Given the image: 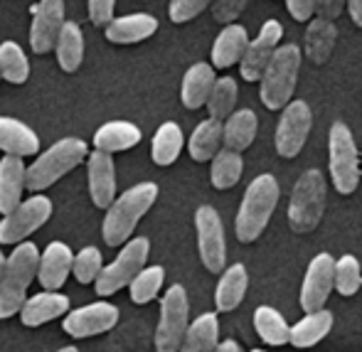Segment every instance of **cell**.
Returning a JSON list of instances; mask_svg holds the SVG:
<instances>
[{
    "label": "cell",
    "instance_id": "obj_1",
    "mask_svg": "<svg viewBox=\"0 0 362 352\" xmlns=\"http://www.w3.org/2000/svg\"><path fill=\"white\" fill-rule=\"evenodd\" d=\"M40 249L35 242H20L15 252L5 257L3 278H0V320L20 313L30 283L37 278Z\"/></svg>",
    "mask_w": 362,
    "mask_h": 352
},
{
    "label": "cell",
    "instance_id": "obj_2",
    "mask_svg": "<svg viewBox=\"0 0 362 352\" xmlns=\"http://www.w3.org/2000/svg\"><path fill=\"white\" fill-rule=\"evenodd\" d=\"M156 197H158L156 182H139V185L121 192V197H116V200L106 207L104 227H101L104 242L109 244V247H121V244L129 242L136 224H139L141 217L153 207Z\"/></svg>",
    "mask_w": 362,
    "mask_h": 352
},
{
    "label": "cell",
    "instance_id": "obj_3",
    "mask_svg": "<svg viewBox=\"0 0 362 352\" xmlns=\"http://www.w3.org/2000/svg\"><path fill=\"white\" fill-rule=\"evenodd\" d=\"M84 158H86V143L81 139L69 136V139L52 143L42 156L35 158L33 165L25 168V190L35 192V195H42V190H47L62 175H67L69 170L81 165Z\"/></svg>",
    "mask_w": 362,
    "mask_h": 352
},
{
    "label": "cell",
    "instance_id": "obj_4",
    "mask_svg": "<svg viewBox=\"0 0 362 352\" xmlns=\"http://www.w3.org/2000/svg\"><path fill=\"white\" fill-rule=\"evenodd\" d=\"M279 202V182L274 175H259L244 192L242 207L237 214V239L239 242H254L267 229L272 212Z\"/></svg>",
    "mask_w": 362,
    "mask_h": 352
},
{
    "label": "cell",
    "instance_id": "obj_5",
    "mask_svg": "<svg viewBox=\"0 0 362 352\" xmlns=\"http://www.w3.org/2000/svg\"><path fill=\"white\" fill-rule=\"evenodd\" d=\"M300 69V49L296 45H281L274 52L269 67L262 74V104L269 111H279L288 104L296 91Z\"/></svg>",
    "mask_w": 362,
    "mask_h": 352
},
{
    "label": "cell",
    "instance_id": "obj_6",
    "mask_svg": "<svg viewBox=\"0 0 362 352\" xmlns=\"http://www.w3.org/2000/svg\"><path fill=\"white\" fill-rule=\"evenodd\" d=\"M325 212V177L320 170H305L293 187L288 202V224L293 232L305 234L318 227Z\"/></svg>",
    "mask_w": 362,
    "mask_h": 352
},
{
    "label": "cell",
    "instance_id": "obj_7",
    "mask_svg": "<svg viewBox=\"0 0 362 352\" xmlns=\"http://www.w3.org/2000/svg\"><path fill=\"white\" fill-rule=\"evenodd\" d=\"M328 163H330V177L340 195L355 192L360 182V163H358V148H355L350 129L338 121L333 124L328 136Z\"/></svg>",
    "mask_w": 362,
    "mask_h": 352
},
{
    "label": "cell",
    "instance_id": "obj_8",
    "mask_svg": "<svg viewBox=\"0 0 362 352\" xmlns=\"http://www.w3.org/2000/svg\"><path fill=\"white\" fill-rule=\"evenodd\" d=\"M148 252H151V242L146 237H134L121 247L119 257L101 269L99 278L94 281L96 293L99 295H114L116 291L126 288L136 278V274L146 266Z\"/></svg>",
    "mask_w": 362,
    "mask_h": 352
},
{
    "label": "cell",
    "instance_id": "obj_9",
    "mask_svg": "<svg viewBox=\"0 0 362 352\" xmlns=\"http://www.w3.org/2000/svg\"><path fill=\"white\" fill-rule=\"evenodd\" d=\"M187 315H190V303L187 293L180 283L170 286L163 295L160 303V320L156 330V350L158 352H177L187 330Z\"/></svg>",
    "mask_w": 362,
    "mask_h": 352
},
{
    "label": "cell",
    "instance_id": "obj_10",
    "mask_svg": "<svg viewBox=\"0 0 362 352\" xmlns=\"http://www.w3.org/2000/svg\"><path fill=\"white\" fill-rule=\"evenodd\" d=\"M49 217H52V200L47 195L28 197L0 219V244H20L37 232Z\"/></svg>",
    "mask_w": 362,
    "mask_h": 352
},
{
    "label": "cell",
    "instance_id": "obj_11",
    "mask_svg": "<svg viewBox=\"0 0 362 352\" xmlns=\"http://www.w3.org/2000/svg\"><path fill=\"white\" fill-rule=\"evenodd\" d=\"M195 227H197V247H200V259L207 271L219 274L224 271L227 262V249H224V229L222 219L215 207L202 205L195 212Z\"/></svg>",
    "mask_w": 362,
    "mask_h": 352
},
{
    "label": "cell",
    "instance_id": "obj_12",
    "mask_svg": "<svg viewBox=\"0 0 362 352\" xmlns=\"http://www.w3.org/2000/svg\"><path fill=\"white\" fill-rule=\"evenodd\" d=\"M116 323H119V308L114 303H109V300H96V303L69 310L62 320V328L69 338L81 340L109 333Z\"/></svg>",
    "mask_w": 362,
    "mask_h": 352
},
{
    "label": "cell",
    "instance_id": "obj_13",
    "mask_svg": "<svg viewBox=\"0 0 362 352\" xmlns=\"http://www.w3.org/2000/svg\"><path fill=\"white\" fill-rule=\"evenodd\" d=\"M313 126V116H310V106L305 101H291L286 104L276 129V151L284 158H296L300 148L305 146Z\"/></svg>",
    "mask_w": 362,
    "mask_h": 352
},
{
    "label": "cell",
    "instance_id": "obj_14",
    "mask_svg": "<svg viewBox=\"0 0 362 352\" xmlns=\"http://www.w3.org/2000/svg\"><path fill=\"white\" fill-rule=\"evenodd\" d=\"M335 288V259L330 254H318L308 264L303 286H300V308L305 313L323 310L330 291Z\"/></svg>",
    "mask_w": 362,
    "mask_h": 352
},
{
    "label": "cell",
    "instance_id": "obj_15",
    "mask_svg": "<svg viewBox=\"0 0 362 352\" xmlns=\"http://www.w3.org/2000/svg\"><path fill=\"white\" fill-rule=\"evenodd\" d=\"M281 35H284V28H281V23H276V20H267V23L262 25V33L257 35V40H252V42L247 45V52H244L242 62H239L242 64L244 79L247 81L262 79L264 69L269 67L274 52H276Z\"/></svg>",
    "mask_w": 362,
    "mask_h": 352
},
{
    "label": "cell",
    "instance_id": "obj_16",
    "mask_svg": "<svg viewBox=\"0 0 362 352\" xmlns=\"http://www.w3.org/2000/svg\"><path fill=\"white\" fill-rule=\"evenodd\" d=\"M64 25V0H40L30 25V45L37 54L54 49L57 35Z\"/></svg>",
    "mask_w": 362,
    "mask_h": 352
},
{
    "label": "cell",
    "instance_id": "obj_17",
    "mask_svg": "<svg viewBox=\"0 0 362 352\" xmlns=\"http://www.w3.org/2000/svg\"><path fill=\"white\" fill-rule=\"evenodd\" d=\"M74 252L69 244L64 242H49L45 252H40L37 264V281L42 291H59L67 283L69 274H72Z\"/></svg>",
    "mask_w": 362,
    "mask_h": 352
},
{
    "label": "cell",
    "instance_id": "obj_18",
    "mask_svg": "<svg viewBox=\"0 0 362 352\" xmlns=\"http://www.w3.org/2000/svg\"><path fill=\"white\" fill-rule=\"evenodd\" d=\"M86 172H89V195L99 210H106L116 200V168L114 158L109 153H89L86 160Z\"/></svg>",
    "mask_w": 362,
    "mask_h": 352
},
{
    "label": "cell",
    "instance_id": "obj_19",
    "mask_svg": "<svg viewBox=\"0 0 362 352\" xmlns=\"http://www.w3.org/2000/svg\"><path fill=\"white\" fill-rule=\"evenodd\" d=\"M69 313V298L59 291H40V293L25 298L20 308V320L28 328H40L54 318H62Z\"/></svg>",
    "mask_w": 362,
    "mask_h": 352
},
{
    "label": "cell",
    "instance_id": "obj_20",
    "mask_svg": "<svg viewBox=\"0 0 362 352\" xmlns=\"http://www.w3.org/2000/svg\"><path fill=\"white\" fill-rule=\"evenodd\" d=\"M158 30V20L148 13H131L114 18L106 25V40L116 45H134L153 37Z\"/></svg>",
    "mask_w": 362,
    "mask_h": 352
},
{
    "label": "cell",
    "instance_id": "obj_21",
    "mask_svg": "<svg viewBox=\"0 0 362 352\" xmlns=\"http://www.w3.org/2000/svg\"><path fill=\"white\" fill-rule=\"evenodd\" d=\"M0 151L15 158L35 156L40 153V139L28 124L10 116H0Z\"/></svg>",
    "mask_w": 362,
    "mask_h": 352
},
{
    "label": "cell",
    "instance_id": "obj_22",
    "mask_svg": "<svg viewBox=\"0 0 362 352\" xmlns=\"http://www.w3.org/2000/svg\"><path fill=\"white\" fill-rule=\"evenodd\" d=\"M25 192V163L23 158H0V212L3 217L23 202Z\"/></svg>",
    "mask_w": 362,
    "mask_h": 352
},
{
    "label": "cell",
    "instance_id": "obj_23",
    "mask_svg": "<svg viewBox=\"0 0 362 352\" xmlns=\"http://www.w3.org/2000/svg\"><path fill=\"white\" fill-rule=\"evenodd\" d=\"M249 35L242 25H227L222 33L217 35L215 45H212V69H229L232 64L242 62L244 52H247Z\"/></svg>",
    "mask_w": 362,
    "mask_h": 352
},
{
    "label": "cell",
    "instance_id": "obj_24",
    "mask_svg": "<svg viewBox=\"0 0 362 352\" xmlns=\"http://www.w3.org/2000/svg\"><path fill=\"white\" fill-rule=\"evenodd\" d=\"M257 129H259V121L252 109L232 111L222 124V146L234 153L244 151V148H249L254 139H257Z\"/></svg>",
    "mask_w": 362,
    "mask_h": 352
},
{
    "label": "cell",
    "instance_id": "obj_25",
    "mask_svg": "<svg viewBox=\"0 0 362 352\" xmlns=\"http://www.w3.org/2000/svg\"><path fill=\"white\" fill-rule=\"evenodd\" d=\"M215 69L207 62H197L182 76L180 86V99L185 104V109H200L207 104V96H210L212 86H215Z\"/></svg>",
    "mask_w": 362,
    "mask_h": 352
},
{
    "label": "cell",
    "instance_id": "obj_26",
    "mask_svg": "<svg viewBox=\"0 0 362 352\" xmlns=\"http://www.w3.org/2000/svg\"><path fill=\"white\" fill-rule=\"evenodd\" d=\"M141 143V129L131 121H109L94 134V148L101 153H119Z\"/></svg>",
    "mask_w": 362,
    "mask_h": 352
},
{
    "label": "cell",
    "instance_id": "obj_27",
    "mask_svg": "<svg viewBox=\"0 0 362 352\" xmlns=\"http://www.w3.org/2000/svg\"><path fill=\"white\" fill-rule=\"evenodd\" d=\"M333 328V315L330 310H315V313H308L303 320L288 328V343L293 348H313L315 343L325 338Z\"/></svg>",
    "mask_w": 362,
    "mask_h": 352
},
{
    "label": "cell",
    "instance_id": "obj_28",
    "mask_svg": "<svg viewBox=\"0 0 362 352\" xmlns=\"http://www.w3.org/2000/svg\"><path fill=\"white\" fill-rule=\"evenodd\" d=\"M219 338V323L215 313H202L185 330L177 352H215Z\"/></svg>",
    "mask_w": 362,
    "mask_h": 352
},
{
    "label": "cell",
    "instance_id": "obj_29",
    "mask_svg": "<svg viewBox=\"0 0 362 352\" xmlns=\"http://www.w3.org/2000/svg\"><path fill=\"white\" fill-rule=\"evenodd\" d=\"M335 40H338V28L328 20H310L305 30V54L313 64H325L333 54Z\"/></svg>",
    "mask_w": 362,
    "mask_h": 352
},
{
    "label": "cell",
    "instance_id": "obj_30",
    "mask_svg": "<svg viewBox=\"0 0 362 352\" xmlns=\"http://www.w3.org/2000/svg\"><path fill=\"white\" fill-rule=\"evenodd\" d=\"M54 52H57V64L64 71H76L84 59V35L76 23H64L54 42Z\"/></svg>",
    "mask_w": 362,
    "mask_h": 352
},
{
    "label": "cell",
    "instance_id": "obj_31",
    "mask_svg": "<svg viewBox=\"0 0 362 352\" xmlns=\"http://www.w3.org/2000/svg\"><path fill=\"white\" fill-rule=\"evenodd\" d=\"M247 283H249V276H247V269L242 264H232L227 271L222 274L217 283V293H215V303H217V310H234L239 303H242L244 293H247Z\"/></svg>",
    "mask_w": 362,
    "mask_h": 352
},
{
    "label": "cell",
    "instance_id": "obj_32",
    "mask_svg": "<svg viewBox=\"0 0 362 352\" xmlns=\"http://www.w3.org/2000/svg\"><path fill=\"white\" fill-rule=\"evenodd\" d=\"M182 131L175 121H165L160 129L156 131L151 143V158L156 165H173L182 151Z\"/></svg>",
    "mask_w": 362,
    "mask_h": 352
},
{
    "label": "cell",
    "instance_id": "obj_33",
    "mask_svg": "<svg viewBox=\"0 0 362 352\" xmlns=\"http://www.w3.org/2000/svg\"><path fill=\"white\" fill-rule=\"evenodd\" d=\"M219 146H222V124L215 119L202 121V124L192 131L190 143H187L192 160H197V163L212 160L219 153Z\"/></svg>",
    "mask_w": 362,
    "mask_h": 352
},
{
    "label": "cell",
    "instance_id": "obj_34",
    "mask_svg": "<svg viewBox=\"0 0 362 352\" xmlns=\"http://www.w3.org/2000/svg\"><path fill=\"white\" fill-rule=\"evenodd\" d=\"M254 328H257L259 338L269 345H286L288 343V325L279 310L272 305H259L254 310Z\"/></svg>",
    "mask_w": 362,
    "mask_h": 352
},
{
    "label": "cell",
    "instance_id": "obj_35",
    "mask_svg": "<svg viewBox=\"0 0 362 352\" xmlns=\"http://www.w3.org/2000/svg\"><path fill=\"white\" fill-rule=\"evenodd\" d=\"M28 76L30 62L23 47L18 42H13V40L0 45V79L10 81V84H25Z\"/></svg>",
    "mask_w": 362,
    "mask_h": 352
},
{
    "label": "cell",
    "instance_id": "obj_36",
    "mask_svg": "<svg viewBox=\"0 0 362 352\" xmlns=\"http://www.w3.org/2000/svg\"><path fill=\"white\" fill-rule=\"evenodd\" d=\"M242 170H244V160L239 153L234 151H219L215 158H212V170H210V177H212V185L217 190H229L239 182L242 177Z\"/></svg>",
    "mask_w": 362,
    "mask_h": 352
},
{
    "label": "cell",
    "instance_id": "obj_37",
    "mask_svg": "<svg viewBox=\"0 0 362 352\" xmlns=\"http://www.w3.org/2000/svg\"><path fill=\"white\" fill-rule=\"evenodd\" d=\"M237 81L232 76H222V79H215V86H212L210 96H207V111H210V119H215L222 124L229 114L234 111V104H237Z\"/></svg>",
    "mask_w": 362,
    "mask_h": 352
},
{
    "label": "cell",
    "instance_id": "obj_38",
    "mask_svg": "<svg viewBox=\"0 0 362 352\" xmlns=\"http://www.w3.org/2000/svg\"><path fill=\"white\" fill-rule=\"evenodd\" d=\"M163 281H165V269L163 266H144L136 278L129 283V293H131V300L139 305L144 303H151L163 288Z\"/></svg>",
    "mask_w": 362,
    "mask_h": 352
},
{
    "label": "cell",
    "instance_id": "obj_39",
    "mask_svg": "<svg viewBox=\"0 0 362 352\" xmlns=\"http://www.w3.org/2000/svg\"><path fill=\"white\" fill-rule=\"evenodd\" d=\"M362 286V274H360V264L355 257L345 254L335 262V288L343 295H355Z\"/></svg>",
    "mask_w": 362,
    "mask_h": 352
},
{
    "label": "cell",
    "instance_id": "obj_40",
    "mask_svg": "<svg viewBox=\"0 0 362 352\" xmlns=\"http://www.w3.org/2000/svg\"><path fill=\"white\" fill-rule=\"evenodd\" d=\"M101 252L96 247H84L79 254H74L72 274L79 283H94L101 274Z\"/></svg>",
    "mask_w": 362,
    "mask_h": 352
},
{
    "label": "cell",
    "instance_id": "obj_41",
    "mask_svg": "<svg viewBox=\"0 0 362 352\" xmlns=\"http://www.w3.org/2000/svg\"><path fill=\"white\" fill-rule=\"evenodd\" d=\"M212 3H215V0H170L168 15H170L173 23H187V20L197 18V15Z\"/></svg>",
    "mask_w": 362,
    "mask_h": 352
},
{
    "label": "cell",
    "instance_id": "obj_42",
    "mask_svg": "<svg viewBox=\"0 0 362 352\" xmlns=\"http://www.w3.org/2000/svg\"><path fill=\"white\" fill-rule=\"evenodd\" d=\"M247 5H249V0H215V3H212V18H215L217 23L232 25L234 20L244 13Z\"/></svg>",
    "mask_w": 362,
    "mask_h": 352
},
{
    "label": "cell",
    "instance_id": "obj_43",
    "mask_svg": "<svg viewBox=\"0 0 362 352\" xmlns=\"http://www.w3.org/2000/svg\"><path fill=\"white\" fill-rule=\"evenodd\" d=\"M114 5H116V0H89L91 23H94L96 28H101V25L106 28V25L114 20Z\"/></svg>",
    "mask_w": 362,
    "mask_h": 352
},
{
    "label": "cell",
    "instance_id": "obj_44",
    "mask_svg": "<svg viewBox=\"0 0 362 352\" xmlns=\"http://www.w3.org/2000/svg\"><path fill=\"white\" fill-rule=\"evenodd\" d=\"M345 8V0H315V13H318L320 20H328L333 23Z\"/></svg>",
    "mask_w": 362,
    "mask_h": 352
},
{
    "label": "cell",
    "instance_id": "obj_45",
    "mask_svg": "<svg viewBox=\"0 0 362 352\" xmlns=\"http://www.w3.org/2000/svg\"><path fill=\"white\" fill-rule=\"evenodd\" d=\"M286 8H288V13L293 15V20L305 23L308 18H313L315 0H286Z\"/></svg>",
    "mask_w": 362,
    "mask_h": 352
},
{
    "label": "cell",
    "instance_id": "obj_46",
    "mask_svg": "<svg viewBox=\"0 0 362 352\" xmlns=\"http://www.w3.org/2000/svg\"><path fill=\"white\" fill-rule=\"evenodd\" d=\"M348 10H350V18L355 20V25L362 28V0H348Z\"/></svg>",
    "mask_w": 362,
    "mask_h": 352
},
{
    "label": "cell",
    "instance_id": "obj_47",
    "mask_svg": "<svg viewBox=\"0 0 362 352\" xmlns=\"http://www.w3.org/2000/svg\"><path fill=\"white\" fill-rule=\"evenodd\" d=\"M215 352H242L237 340H224V343H217Z\"/></svg>",
    "mask_w": 362,
    "mask_h": 352
},
{
    "label": "cell",
    "instance_id": "obj_48",
    "mask_svg": "<svg viewBox=\"0 0 362 352\" xmlns=\"http://www.w3.org/2000/svg\"><path fill=\"white\" fill-rule=\"evenodd\" d=\"M3 269H5V254L0 252V278H3Z\"/></svg>",
    "mask_w": 362,
    "mask_h": 352
},
{
    "label": "cell",
    "instance_id": "obj_49",
    "mask_svg": "<svg viewBox=\"0 0 362 352\" xmlns=\"http://www.w3.org/2000/svg\"><path fill=\"white\" fill-rule=\"evenodd\" d=\"M57 352H79V350L72 348V345H67V348H62V350H57Z\"/></svg>",
    "mask_w": 362,
    "mask_h": 352
},
{
    "label": "cell",
    "instance_id": "obj_50",
    "mask_svg": "<svg viewBox=\"0 0 362 352\" xmlns=\"http://www.w3.org/2000/svg\"><path fill=\"white\" fill-rule=\"evenodd\" d=\"M249 352H264V350H249Z\"/></svg>",
    "mask_w": 362,
    "mask_h": 352
}]
</instances>
